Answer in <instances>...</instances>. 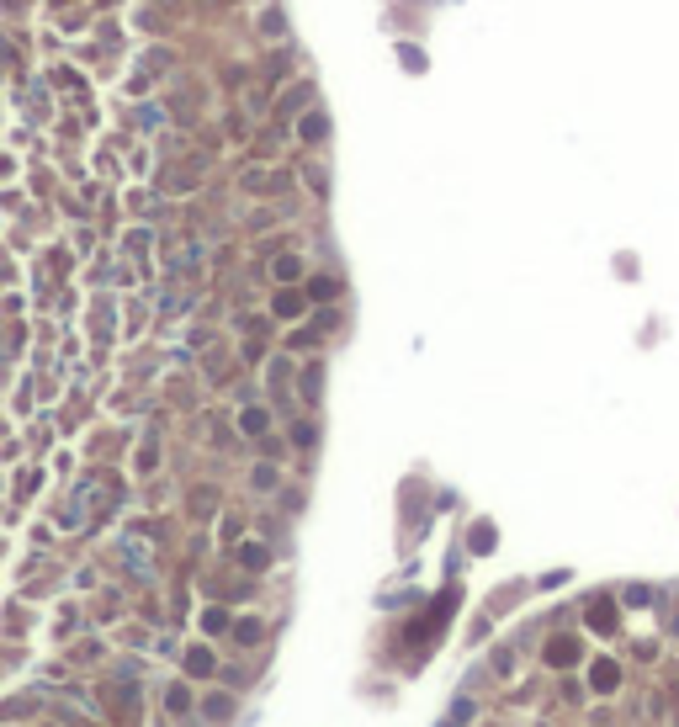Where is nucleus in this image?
I'll return each instance as SVG.
<instances>
[{
    "mask_svg": "<svg viewBox=\"0 0 679 727\" xmlns=\"http://www.w3.org/2000/svg\"><path fill=\"white\" fill-rule=\"evenodd\" d=\"M616 680H621L616 664H599V669H595V685H599V690H616Z\"/></svg>",
    "mask_w": 679,
    "mask_h": 727,
    "instance_id": "f03ea898",
    "label": "nucleus"
},
{
    "mask_svg": "<svg viewBox=\"0 0 679 727\" xmlns=\"http://www.w3.org/2000/svg\"><path fill=\"white\" fill-rule=\"evenodd\" d=\"M573 653H579V647H573V643H568V637H558V643H552V647H547V658H552V664H573Z\"/></svg>",
    "mask_w": 679,
    "mask_h": 727,
    "instance_id": "f257e3e1",
    "label": "nucleus"
},
{
    "mask_svg": "<svg viewBox=\"0 0 679 727\" xmlns=\"http://www.w3.org/2000/svg\"><path fill=\"white\" fill-rule=\"evenodd\" d=\"M589 621H599V632H605V626H610V606H605V600H599V606H595V610H589Z\"/></svg>",
    "mask_w": 679,
    "mask_h": 727,
    "instance_id": "7ed1b4c3",
    "label": "nucleus"
}]
</instances>
